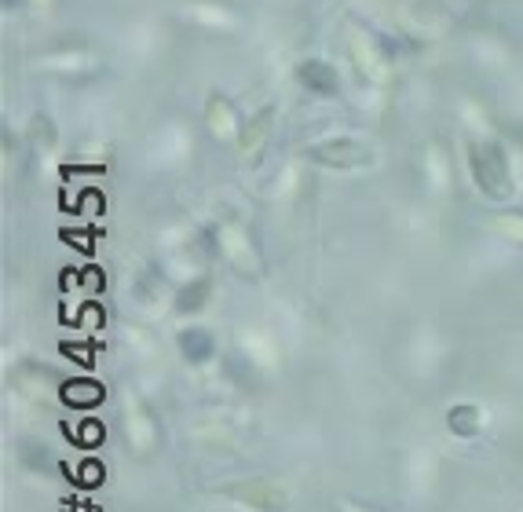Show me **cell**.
Here are the masks:
<instances>
[{
  "mask_svg": "<svg viewBox=\"0 0 523 512\" xmlns=\"http://www.w3.org/2000/svg\"><path fill=\"white\" fill-rule=\"evenodd\" d=\"M472 180L491 202H509L513 198V169L498 143H472L469 147Z\"/></svg>",
  "mask_w": 523,
  "mask_h": 512,
  "instance_id": "obj_1",
  "label": "cell"
},
{
  "mask_svg": "<svg viewBox=\"0 0 523 512\" xmlns=\"http://www.w3.org/2000/svg\"><path fill=\"white\" fill-rule=\"evenodd\" d=\"M304 158L322 165V169L355 172V169H366V165L374 161V150L366 147V143H359V139L337 136V139H326V143H315Z\"/></svg>",
  "mask_w": 523,
  "mask_h": 512,
  "instance_id": "obj_2",
  "label": "cell"
},
{
  "mask_svg": "<svg viewBox=\"0 0 523 512\" xmlns=\"http://www.w3.org/2000/svg\"><path fill=\"white\" fill-rule=\"evenodd\" d=\"M224 494L238 498L246 505H257V509H282L286 505V491L275 487V483H264V480H253V483H231Z\"/></svg>",
  "mask_w": 523,
  "mask_h": 512,
  "instance_id": "obj_3",
  "label": "cell"
},
{
  "mask_svg": "<svg viewBox=\"0 0 523 512\" xmlns=\"http://www.w3.org/2000/svg\"><path fill=\"white\" fill-rule=\"evenodd\" d=\"M297 74L300 81H304L311 92H319V96H337V88H341V77H337V70H333L326 59H308Z\"/></svg>",
  "mask_w": 523,
  "mask_h": 512,
  "instance_id": "obj_4",
  "label": "cell"
},
{
  "mask_svg": "<svg viewBox=\"0 0 523 512\" xmlns=\"http://www.w3.org/2000/svg\"><path fill=\"white\" fill-rule=\"evenodd\" d=\"M209 128H213V136H220V139L238 136V118H235L231 99H224V96L209 99Z\"/></svg>",
  "mask_w": 523,
  "mask_h": 512,
  "instance_id": "obj_5",
  "label": "cell"
},
{
  "mask_svg": "<svg viewBox=\"0 0 523 512\" xmlns=\"http://www.w3.org/2000/svg\"><path fill=\"white\" fill-rule=\"evenodd\" d=\"M450 428H454L458 436H476V432H480V410H476V406L450 410Z\"/></svg>",
  "mask_w": 523,
  "mask_h": 512,
  "instance_id": "obj_6",
  "label": "cell"
},
{
  "mask_svg": "<svg viewBox=\"0 0 523 512\" xmlns=\"http://www.w3.org/2000/svg\"><path fill=\"white\" fill-rule=\"evenodd\" d=\"M352 48L359 52V66H363L366 74H370V77H385L388 66H385V63H377V52L370 48V41H363L359 33H352Z\"/></svg>",
  "mask_w": 523,
  "mask_h": 512,
  "instance_id": "obj_7",
  "label": "cell"
},
{
  "mask_svg": "<svg viewBox=\"0 0 523 512\" xmlns=\"http://www.w3.org/2000/svg\"><path fill=\"white\" fill-rule=\"evenodd\" d=\"M183 348H187V359H194V363H202V359H209V352H213V341L205 337V333H183Z\"/></svg>",
  "mask_w": 523,
  "mask_h": 512,
  "instance_id": "obj_8",
  "label": "cell"
},
{
  "mask_svg": "<svg viewBox=\"0 0 523 512\" xmlns=\"http://www.w3.org/2000/svg\"><path fill=\"white\" fill-rule=\"evenodd\" d=\"M63 399H70V403H85V406H92V403H99L103 399V392H99L96 384H66L63 388Z\"/></svg>",
  "mask_w": 523,
  "mask_h": 512,
  "instance_id": "obj_9",
  "label": "cell"
},
{
  "mask_svg": "<svg viewBox=\"0 0 523 512\" xmlns=\"http://www.w3.org/2000/svg\"><path fill=\"white\" fill-rule=\"evenodd\" d=\"M494 227L502 231L505 238H513V242H523V213H502L494 220Z\"/></svg>",
  "mask_w": 523,
  "mask_h": 512,
  "instance_id": "obj_10",
  "label": "cell"
},
{
  "mask_svg": "<svg viewBox=\"0 0 523 512\" xmlns=\"http://www.w3.org/2000/svg\"><path fill=\"white\" fill-rule=\"evenodd\" d=\"M267 132H271V110H264V114H260V118L249 125L246 139H242V143H246V150H257V143L267 136Z\"/></svg>",
  "mask_w": 523,
  "mask_h": 512,
  "instance_id": "obj_11",
  "label": "cell"
},
{
  "mask_svg": "<svg viewBox=\"0 0 523 512\" xmlns=\"http://www.w3.org/2000/svg\"><path fill=\"white\" fill-rule=\"evenodd\" d=\"M99 465H96V461H88V472H85V476H81V480H85V483H96L99 480Z\"/></svg>",
  "mask_w": 523,
  "mask_h": 512,
  "instance_id": "obj_12",
  "label": "cell"
},
{
  "mask_svg": "<svg viewBox=\"0 0 523 512\" xmlns=\"http://www.w3.org/2000/svg\"><path fill=\"white\" fill-rule=\"evenodd\" d=\"M85 443H99V428H96V425H88V428H85Z\"/></svg>",
  "mask_w": 523,
  "mask_h": 512,
  "instance_id": "obj_13",
  "label": "cell"
},
{
  "mask_svg": "<svg viewBox=\"0 0 523 512\" xmlns=\"http://www.w3.org/2000/svg\"><path fill=\"white\" fill-rule=\"evenodd\" d=\"M509 136H516L523 143V121H516V125H509Z\"/></svg>",
  "mask_w": 523,
  "mask_h": 512,
  "instance_id": "obj_14",
  "label": "cell"
}]
</instances>
